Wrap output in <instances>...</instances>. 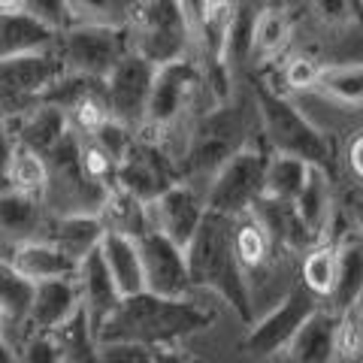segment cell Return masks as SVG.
I'll return each instance as SVG.
<instances>
[{
    "label": "cell",
    "mask_w": 363,
    "mask_h": 363,
    "mask_svg": "<svg viewBox=\"0 0 363 363\" xmlns=\"http://www.w3.org/2000/svg\"><path fill=\"white\" fill-rule=\"evenodd\" d=\"M212 324L215 312L194 297L167 300L143 291L118 303V309L100 327L97 342H130L155 351L167 345H182L185 339L209 330Z\"/></svg>",
    "instance_id": "obj_1"
},
{
    "label": "cell",
    "mask_w": 363,
    "mask_h": 363,
    "mask_svg": "<svg viewBox=\"0 0 363 363\" xmlns=\"http://www.w3.org/2000/svg\"><path fill=\"white\" fill-rule=\"evenodd\" d=\"M188 260V276L194 291H212L240 315V321L252 324L255 321V306H252V291H248L245 272L236 264L233 242H230V218L218 212L203 215L194 240L185 248Z\"/></svg>",
    "instance_id": "obj_2"
},
{
    "label": "cell",
    "mask_w": 363,
    "mask_h": 363,
    "mask_svg": "<svg viewBox=\"0 0 363 363\" xmlns=\"http://www.w3.org/2000/svg\"><path fill=\"white\" fill-rule=\"evenodd\" d=\"M130 52L161 67L194 55L197 25L182 0H140L128 21Z\"/></svg>",
    "instance_id": "obj_3"
},
{
    "label": "cell",
    "mask_w": 363,
    "mask_h": 363,
    "mask_svg": "<svg viewBox=\"0 0 363 363\" xmlns=\"http://www.w3.org/2000/svg\"><path fill=\"white\" fill-rule=\"evenodd\" d=\"M255 112L264 128V140L276 155H291L306 164L330 169L333 152L327 133L315 128L285 94L272 91L267 82H255Z\"/></svg>",
    "instance_id": "obj_4"
},
{
    "label": "cell",
    "mask_w": 363,
    "mask_h": 363,
    "mask_svg": "<svg viewBox=\"0 0 363 363\" xmlns=\"http://www.w3.org/2000/svg\"><path fill=\"white\" fill-rule=\"evenodd\" d=\"M269 152L257 143H245L236 149L227 161L215 169V176L206 182L203 194H206V209L236 218L248 209H255L264 191V173H267Z\"/></svg>",
    "instance_id": "obj_5"
},
{
    "label": "cell",
    "mask_w": 363,
    "mask_h": 363,
    "mask_svg": "<svg viewBox=\"0 0 363 363\" xmlns=\"http://www.w3.org/2000/svg\"><path fill=\"white\" fill-rule=\"evenodd\" d=\"M203 91H206V70H203L197 55L155 67L152 94H149V106H145V121L140 133L152 136V133L169 130L197 104Z\"/></svg>",
    "instance_id": "obj_6"
},
{
    "label": "cell",
    "mask_w": 363,
    "mask_h": 363,
    "mask_svg": "<svg viewBox=\"0 0 363 363\" xmlns=\"http://www.w3.org/2000/svg\"><path fill=\"white\" fill-rule=\"evenodd\" d=\"M242 133H245L242 112L233 109L230 104H221V106H215L209 116H203L197 130L191 133V145H188L185 157L179 161L182 182H191V185H197L200 179L209 182L215 176V169L236 149H242L248 143Z\"/></svg>",
    "instance_id": "obj_7"
},
{
    "label": "cell",
    "mask_w": 363,
    "mask_h": 363,
    "mask_svg": "<svg viewBox=\"0 0 363 363\" xmlns=\"http://www.w3.org/2000/svg\"><path fill=\"white\" fill-rule=\"evenodd\" d=\"M55 52L64 64V73L82 79H104L130 52L128 30L104 25H73L55 37Z\"/></svg>",
    "instance_id": "obj_8"
},
{
    "label": "cell",
    "mask_w": 363,
    "mask_h": 363,
    "mask_svg": "<svg viewBox=\"0 0 363 363\" xmlns=\"http://www.w3.org/2000/svg\"><path fill=\"white\" fill-rule=\"evenodd\" d=\"M182 182L179 161L169 155L161 143L149 133H136L128 155L118 161L116 185L133 194L140 203H149L157 194H164L169 185Z\"/></svg>",
    "instance_id": "obj_9"
},
{
    "label": "cell",
    "mask_w": 363,
    "mask_h": 363,
    "mask_svg": "<svg viewBox=\"0 0 363 363\" xmlns=\"http://www.w3.org/2000/svg\"><path fill=\"white\" fill-rule=\"evenodd\" d=\"M318 306H324V303H318L300 281H294L285 297H281L279 303H272L264 315L248 324L245 348L257 357L281 354V351L288 348V342L294 339V333L300 330L303 321L318 309Z\"/></svg>",
    "instance_id": "obj_10"
},
{
    "label": "cell",
    "mask_w": 363,
    "mask_h": 363,
    "mask_svg": "<svg viewBox=\"0 0 363 363\" xmlns=\"http://www.w3.org/2000/svg\"><path fill=\"white\" fill-rule=\"evenodd\" d=\"M152 79H155V64H149L133 52L124 55L116 64V70L104 79L109 118L130 128L133 133H140L145 121V106H149V94H152Z\"/></svg>",
    "instance_id": "obj_11"
},
{
    "label": "cell",
    "mask_w": 363,
    "mask_h": 363,
    "mask_svg": "<svg viewBox=\"0 0 363 363\" xmlns=\"http://www.w3.org/2000/svg\"><path fill=\"white\" fill-rule=\"evenodd\" d=\"M203 215H206V194L200 185H191V182H176L164 194L145 203L149 230L161 233L164 240L176 242L179 248H188V242L194 240Z\"/></svg>",
    "instance_id": "obj_12"
},
{
    "label": "cell",
    "mask_w": 363,
    "mask_h": 363,
    "mask_svg": "<svg viewBox=\"0 0 363 363\" xmlns=\"http://www.w3.org/2000/svg\"><path fill=\"white\" fill-rule=\"evenodd\" d=\"M136 242H140L145 294L167 297V300H188L194 294V285H191V276H188L185 248L164 240L155 230L143 233Z\"/></svg>",
    "instance_id": "obj_13"
},
{
    "label": "cell",
    "mask_w": 363,
    "mask_h": 363,
    "mask_svg": "<svg viewBox=\"0 0 363 363\" xmlns=\"http://www.w3.org/2000/svg\"><path fill=\"white\" fill-rule=\"evenodd\" d=\"M64 79V64L55 52V43L45 49H33L25 55H13V58L0 61V82H4L13 94L30 104H40L45 94Z\"/></svg>",
    "instance_id": "obj_14"
},
{
    "label": "cell",
    "mask_w": 363,
    "mask_h": 363,
    "mask_svg": "<svg viewBox=\"0 0 363 363\" xmlns=\"http://www.w3.org/2000/svg\"><path fill=\"white\" fill-rule=\"evenodd\" d=\"M230 242H233L236 264H240V269L248 279V291H252V281H267L272 276L279 245L269 236L267 224L257 218L255 209L230 218Z\"/></svg>",
    "instance_id": "obj_15"
},
{
    "label": "cell",
    "mask_w": 363,
    "mask_h": 363,
    "mask_svg": "<svg viewBox=\"0 0 363 363\" xmlns=\"http://www.w3.org/2000/svg\"><path fill=\"white\" fill-rule=\"evenodd\" d=\"M294 218L303 227L306 242L318 245L327 240V230L333 224V179L327 167H315L309 164V173H306V182L300 188L297 200L291 203Z\"/></svg>",
    "instance_id": "obj_16"
},
{
    "label": "cell",
    "mask_w": 363,
    "mask_h": 363,
    "mask_svg": "<svg viewBox=\"0 0 363 363\" xmlns=\"http://www.w3.org/2000/svg\"><path fill=\"white\" fill-rule=\"evenodd\" d=\"M79 309H82V306H79L76 276L73 279L40 281V285H33V300H30L25 336L28 333H52V330H58V327L64 321H70Z\"/></svg>",
    "instance_id": "obj_17"
},
{
    "label": "cell",
    "mask_w": 363,
    "mask_h": 363,
    "mask_svg": "<svg viewBox=\"0 0 363 363\" xmlns=\"http://www.w3.org/2000/svg\"><path fill=\"white\" fill-rule=\"evenodd\" d=\"M45 221H49V209L40 200L4 191L0 194V255L9 257L18 245L40 240Z\"/></svg>",
    "instance_id": "obj_18"
},
{
    "label": "cell",
    "mask_w": 363,
    "mask_h": 363,
    "mask_svg": "<svg viewBox=\"0 0 363 363\" xmlns=\"http://www.w3.org/2000/svg\"><path fill=\"white\" fill-rule=\"evenodd\" d=\"M76 288H79V306H82V312L88 318L91 330L100 333V327L106 324V318L118 309V303L124 300L112 276L106 272L104 260L100 255H88L82 264L76 269Z\"/></svg>",
    "instance_id": "obj_19"
},
{
    "label": "cell",
    "mask_w": 363,
    "mask_h": 363,
    "mask_svg": "<svg viewBox=\"0 0 363 363\" xmlns=\"http://www.w3.org/2000/svg\"><path fill=\"white\" fill-rule=\"evenodd\" d=\"M336 321L333 309L318 306L281 351V363H336Z\"/></svg>",
    "instance_id": "obj_20"
},
{
    "label": "cell",
    "mask_w": 363,
    "mask_h": 363,
    "mask_svg": "<svg viewBox=\"0 0 363 363\" xmlns=\"http://www.w3.org/2000/svg\"><path fill=\"white\" fill-rule=\"evenodd\" d=\"M106 227L100 224L97 215H49V221L43 227L40 240L52 242L61 255H67L76 264H82L88 255H94L100 248V240H104Z\"/></svg>",
    "instance_id": "obj_21"
},
{
    "label": "cell",
    "mask_w": 363,
    "mask_h": 363,
    "mask_svg": "<svg viewBox=\"0 0 363 363\" xmlns=\"http://www.w3.org/2000/svg\"><path fill=\"white\" fill-rule=\"evenodd\" d=\"M9 130H13L18 145H25V149L45 157L67 133H70V121H67L61 106L40 100L33 109H28L25 116L9 124Z\"/></svg>",
    "instance_id": "obj_22"
},
{
    "label": "cell",
    "mask_w": 363,
    "mask_h": 363,
    "mask_svg": "<svg viewBox=\"0 0 363 363\" xmlns=\"http://www.w3.org/2000/svg\"><path fill=\"white\" fill-rule=\"evenodd\" d=\"M100 260H104L106 272L116 281V288L121 297H133V294H143V260H140V242L136 236L128 233H104L97 248Z\"/></svg>",
    "instance_id": "obj_23"
},
{
    "label": "cell",
    "mask_w": 363,
    "mask_h": 363,
    "mask_svg": "<svg viewBox=\"0 0 363 363\" xmlns=\"http://www.w3.org/2000/svg\"><path fill=\"white\" fill-rule=\"evenodd\" d=\"M336 240V285L327 300V309L348 312L363 294V242L354 230H345Z\"/></svg>",
    "instance_id": "obj_24"
},
{
    "label": "cell",
    "mask_w": 363,
    "mask_h": 363,
    "mask_svg": "<svg viewBox=\"0 0 363 363\" xmlns=\"http://www.w3.org/2000/svg\"><path fill=\"white\" fill-rule=\"evenodd\" d=\"M9 264H13L30 285L52 281V279H73L76 269H79L76 260L61 255L58 248L45 240H30L25 245H18L16 252L9 255Z\"/></svg>",
    "instance_id": "obj_25"
},
{
    "label": "cell",
    "mask_w": 363,
    "mask_h": 363,
    "mask_svg": "<svg viewBox=\"0 0 363 363\" xmlns=\"http://www.w3.org/2000/svg\"><path fill=\"white\" fill-rule=\"evenodd\" d=\"M294 37V18L285 6H264L257 16H252V33H248V58L269 61Z\"/></svg>",
    "instance_id": "obj_26"
},
{
    "label": "cell",
    "mask_w": 363,
    "mask_h": 363,
    "mask_svg": "<svg viewBox=\"0 0 363 363\" xmlns=\"http://www.w3.org/2000/svg\"><path fill=\"white\" fill-rule=\"evenodd\" d=\"M30 300H33V285L9 264V257L0 255V315H4V333L16 330L25 336Z\"/></svg>",
    "instance_id": "obj_27"
},
{
    "label": "cell",
    "mask_w": 363,
    "mask_h": 363,
    "mask_svg": "<svg viewBox=\"0 0 363 363\" xmlns=\"http://www.w3.org/2000/svg\"><path fill=\"white\" fill-rule=\"evenodd\" d=\"M97 218L109 233H128V236H136V240H140L143 233H149L145 203H140L133 194H128V191H121L118 185H112L106 191V197L97 209Z\"/></svg>",
    "instance_id": "obj_28"
},
{
    "label": "cell",
    "mask_w": 363,
    "mask_h": 363,
    "mask_svg": "<svg viewBox=\"0 0 363 363\" xmlns=\"http://www.w3.org/2000/svg\"><path fill=\"white\" fill-rule=\"evenodd\" d=\"M297 281L318 303L327 306V300H330V294H333V285H336V240L333 236H327L324 242H318L303 252Z\"/></svg>",
    "instance_id": "obj_29"
},
{
    "label": "cell",
    "mask_w": 363,
    "mask_h": 363,
    "mask_svg": "<svg viewBox=\"0 0 363 363\" xmlns=\"http://www.w3.org/2000/svg\"><path fill=\"white\" fill-rule=\"evenodd\" d=\"M306 173H309V164L300 161V157L269 152L260 200H267V203H288V206H291V203L297 200V194H300V188L306 182Z\"/></svg>",
    "instance_id": "obj_30"
},
{
    "label": "cell",
    "mask_w": 363,
    "mask_h": 363,
    "mask_svg": "<svg viewBox=\"0 0 363 363\" xmlns=\"http://www.w3.org/2000/svg\"><path fill=\"white\" fill-rule=\"evenodd\" d=\"M6 188L16 191V194H25L40 200L45 197V185H49V167H45V157L25 149V145L16 143L13 157L6 164Z\"/></svg>",
    "instance_id": "obj_31"
},
{
    "label": "cell",
    "mask_w": 363,
    "mask_h": 363,
    "mask_svg": "<svg viewBox=\"0 0 363 363\" xmlns=\"http://www.w3.org/2000/svg\"><path fill=\"white\" fill-rule=\"evenodd\" d=\"M55 339V345L61 351V360L64 363H97V333L91 330L85 312L79 309L70 321H64L58 330L49 333Z\"/></svg>",
    "instance_id": "obj_32"
},
{
    "label": "cell",
    "mask_w": 363,
    "mask_h": 363,
    "mask_svg": "<svg viewBox=\"0 0 363 363\" xmlns=\"http://www.w3.org/2000/svg\"><path fill=\"white\" fill-rule=\"evenodd\" d=\"M52 43H55L52 33H45L40 25H33L28 16L0 13V61L13 58V55L33 52V49H45Z\"/></svg>",
    "instance_id": "obj_33"
},
{
    "label": "cell",
    "mask_w": 363,
    "mask_h": 363,
    "mask_svg": "<svg viewBox=\"0 0 363 363\" xmlns=\"http://www.w3.org/2000/svg\"><path fill=\"white\" fill-rule=\"evenodd\" d=\"M315 91L342 106H363V61L321 67Z\"/></svg>",
    "instance_id": "obj_34"
},
{
    "label": "cell",
    "mask_w": 363,
    "mask_h": 363,
    "mask_svg": "<svg viewBox=\"0 0 363 363\" xmlns=\"http://www.w3.org/2000/svg\"><path fill=\"white\" fill-rule=\"evenodd\" d=\"M140 0H67L76 25H104V28H128Z\"/></svg>",
    "instance_id": "obj_35"
},
{
    "label": "cell",
    "mask_w": 363,
    "mask_h": 363,
    "mask_svg": "<svg viewBox=\"0 0 363 363\" xmlns=\"http://www.w3.org/2000/svg\"><path fill=\"white\" fill-rule=\"evenodd\" d=\"M21 16H28L33 25H40L45 33H52V37H58V33L76 25L67 0H25Z\"/></svg>",
    "instance_id": "obj_36"
},
{
    "label": "cell",
    "mask_w": 363,
    "mask_h": 363,
    "mask_svg": "<svg viewBox=\"0 0 363 363\" xmlns=\"http://www.w3.org/2000/svg\"><path fill=\"white\" fill-rule=\"evenodd\" d=\"M363 360V321L354 309L339 312L336 321V363H360Z\"/></svg>",
    "instance_id": "obj_37"
},
{
    "label": "cell",
    "mask_w": 363,
    "mask_h": 363,
    "mask_svg": "<svg viewBox=\"0 0 363 363\" xmlns=\"http://www.w3.org/2000/svg\"><path fill=\"white\" fill-rule=\"evenodd\" d=\"M318 73H321V64L309 55H294L281 67V82L294 94H306V91H315L318 85Z\"/></svg>",
    "instance_id": "obj_38"
},
{
    "label": "cell",
    "mask_w": 363,
    "mask_h": 363,
    "mask_svg": "<svg viewBox=\"0 0 363 363\" xmlns=\"http://www.w3.org/2000/svg\"><path fill=\"white\" fill-rule=\"evenodd\" d=\"M18 363H64L49 333H28L18 345Z\"/></svg>",
    "instance_id": "obj_39"
},
{
    "label": "cell",
    "mask_w": 363,
    "mask_h": 363,
    "mask_svg": "<svg viewBox=\"0 0 363 363\" xmlns=\"http://www.w3.org/2000/svg\"><path fill=\"white\" fill-rule=\"evenodd\" d=\"M97 363H155V351L130 342H100Z\"/></svg>",
    "instance_id": "obj_40"
},
{
    "label": "cell",
    "mask_w": 363,
    "mask_h": 363,
    "mask_svg": "<svg viewBox=\"0 0 363 363\" xmlns=\"http://www.w3.org/2000/svg\"><path fill=\"white\" fill-rule=\"evenodd\" d=\"M312 13L327 28H342V25H351L357 9L351 0H312Z\"/></svg>",
    "instance_id": "obj_41"
},
{
    "label": "cell",
    "mask_w": 363,
    "mask_h": 363,
    "mask_svg": "<svg viewBox=\"0 0 363 363\" xmlns=\"http://www.w3.org/2000/svg\"><path fill=\"white\" fill-rule=\"evenodd\" d=\"M345 161H348L351 176H354L357 182H363V130H357V133H354V136H351V140H348Z\"/></svg>",
    "instance_id": "obj_42"
},
{
    "label": "cell",
    "mask_w": 363,
    "mask_h": 363,
    "mask_svg": "<svg viewBox=\"0 0 363 363\" xmlns=\"http://www.w3.org/2000/svg\"><path fill=\"white\" fill-rule=\"evenodd\" d=\"M155 363H203V360L185 345H167V348H155Z\"/></svg>",
    "instance_id": "obj_43"
},
{
    "label": "cell",
    "mask_w": 363,
    "mask_h": 363,
    "mask_svg": "<svg viewBox=\"0 0 363 363\" xmlns=\"http://www.w3.org/2000/svg\"><path fill=\"white\" fill-rule=\"evenodd\" d=\"M13 149H16V136L9 130L6 121H0V176L6 173V164L9 157H13Z\"/></svg>",
    "instance_id": "obj_44"
},
{
    "label": "cell",
    "mask_w": 363,
    "mask_h": 363,
    "mask_svg": "<svg viewBox=\"0 0 363 363\" xmlns=\"http://www.w3.org/2000/svg\"><path fill=\"white\" fill-rule=\"evenodd\" d=\"M348 218H351V230H354L357 236H363V194H351Z\"/></svg>",
    "instance_id": "obj_45"
},
{
    "label": "cell",
    "mask_w": 363,
    "mask_h": 363,
    "mask_svg": "<svg viewBox=\"0 0 363 363\" xmlns=\"http://www.w3.org/2000/svg\"><path fill=\"white\" fill-rule=\"evenodd\" d=\"M0 363H18V348L9 342L4 330H0Z\"/></svg>",
    "instance_id": "obj_46"
},
{
    "label": "cell",
    "mask_w": 363,
    "mask_h": 363,
    "mask_svg": "<svg viewBox=\"0 0 363 363\" xmlns=\"http://www.w3.org/2000/svg\"><path fill=\"white\" fill-rule=\"evenodd\" d=\"M21 6H25V0H0V13H9V16L21 13Z\"/></svg>",
    "instance_id": "obj_47"
},
{
    "label": "cell",
    "mask_w": 363,
    "mask_h": 363,
    "mask_svg": "<svg viewBox=\"0 0 363 363\" xmlns=\"http://www.w3.org/2000/svg\"><path fill=\"white\" fill-rule=\"evenodd\" d=\"M182 4L188 6V13H191V18L197 21V13H200V6H203V0H182Z\"/></svg>",
    "instance_id": "obj_48"
},
{
    "label": "cell",
    "mask_w": 363,
    "mask_h": 363,
    "mask_svg": "<svg viewBox=\"0 0 363 363\" xmlns=\"http://www.w3.org/2000/svg\"><path fill=\"white\" fill-rule=\"evenodd\" d=\"M351 309H354V315L360 318V321H363V294H360V297H357V303L354 306H351Z\"/></svg>",
    "instance_id": "obj_49"
},
{
    "label": "cell",
    "mask_w": 363,
    "mask_h": 363,
    "mask_svg": "<svg viewBox=\"0 0 363 363\" xmlns=\"http://www.w3.org/2000/svg\"><path fill=\"white\" fill-rule=\"evenodd\" d=\"M4 191H9L6 188V176H0V194H4Z\"/></svg>",
    "instance_id": "obj_50"
},
{
    "label": "cell",
    "mask_w": 363,
    "mask_h": 363,
    "mask_svg": "<svg viewBox=\"0 0 363 363\" xmlns=\"http://www.w3.org/2000/svg\"><path fill=\"white\" fill-rule=\"evenodd\" d=\"M0 330H4V315H0Z\"/></svg>",
    "instance_id": "obj_51"
}]
</instances>
